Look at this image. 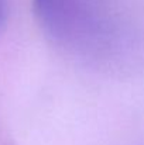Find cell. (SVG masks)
I'll return each mask as SVG.
<instances>
[{
	"mask_svg": "<svg viewBox=\"0 0 144 145\" xmlns=\"http://www.w3.org/2000/svg\"><path fill=\"white\" fill-rule=\"evenodd\" d=\"M36 17L58 45L85 58L110 56L119 25L109 0H33Z\"/></svg>",
	"mask_w": 144,
	"mask_h": 145,
	"instance_id": "cell-1",
	"label": "cell"
},
{
	"mask_svg": "<svg viewBox=\"0 0 144 145\" xmlns=\"http://www.w3.org/2000/svg\"><path fill=\"white\" fill-rule=\"evenodd\" d=\"M9 16V1L7 0H0V31L3 30L6 20Z\"/></svg>",
	"mask_w": 144,
	"mask_h": 145,
	"instance_id": "cell-2",
	"label": "cell"
}]
</instances>
